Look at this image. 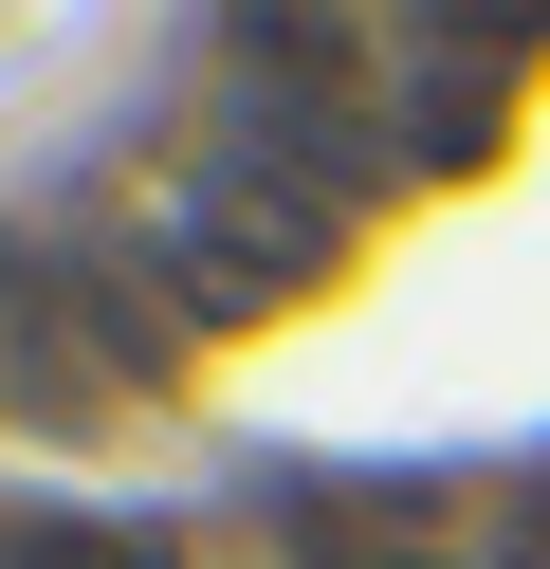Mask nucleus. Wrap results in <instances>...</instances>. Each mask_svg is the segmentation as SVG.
<instances>
[{
  "instance_id": "1",
  "label": "nucleus",
  "mask_w": 550,
  "mask_h": 569,
  "mask_svg": "<svg viewBox=\"0 0 550 569\" xmlns=\"http://www.w3.org/2000/svg\"><path fill=\"white\" fill-rule=\"evenodd\" d=\"M110 258H129L183 331H276L293 295H330L349 202L293 184L276 148H183V166H147V184H129V239H110Z\"/></svg>"
},
{
  "instance_id": "2",
  "label": "nucleus",
  "mask_w": 550,
  "mask_h": 569,
  "mask_svg": "<svg viewBox=\"0 0 550 569\" xmlns=\"http://www.w3.org/2000/svg\"><path fill=\"white\" fill-rule=\"evenodd\" d=\"M183 312L110 239H0V405H129L166 386Z\"/></svg>"
},
{
  "instance_id": "3",
  "label": "nucleus",
  "mask_w": 550,
  "mask_h": 569,
  "mask_svg": "<svg viewBox=\"0 0 550 569\" xmlns=\"http://www.w3.org/2000/svg\"><path fill=\"white\" fill-rule=\"evenodd\" d=\"M0 569H183V532L166 515H19Z\"/></svg>"
},
{
  "instance_id": "4",
  "label": "nucleus",
  "mask_w": 550,
  "mask_h": 569,
  "mask_svg": "<svg viewBox=\"0 0 550 569\" xmlns=\"http://www.w3.org/2000/svg\"><path fill=\"white\" fill-rule=\"evenodd\" d=\"M349 569H403V551H349Z\"/></svg>"
}]
</instances>
